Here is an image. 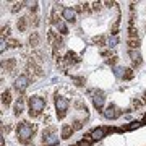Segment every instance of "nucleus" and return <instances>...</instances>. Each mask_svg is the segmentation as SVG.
I'll return each instance as SVG.
<instances>
[{"label": "nucleus", "instance_id": "1", "mask_svg": "<svg viewBox=\"0 0 146 146\" xmlns=\"http://www.w3.org/2000/svg\"><path fill=\"white\" fill-rule=\"evenodd\" d=\"M34 131H36V125H31L29 122H21V123L16 125L18 140H20V143H25V145L31 140V136L34 135Z\"/></svg>", "mask_w": 146, "mask_h": 146}, {"label": "nucleus", "instance_id": "2", "mask_svg": "<svg viewBox=\"0 0 146 146\" xmlns=\"http://www.w3.org/2000/svg\"><path fill=\"white\" fill-rule=\"evenodd\" d=\"M28 104H29V115L31 117H37V115L42 114V110L46 107V101L39 98V96H31L28 99Z\"/></svg>", "mask_w": 146, "mask_h": 146}, {"label": "nucleus", "instance_id": "3", "mask_svg": "<svg viewBox=\"0 0 146 146\" xmlns=\"http://www.w3.org/2000/svg\"><path fill=\"white\" fill-rule=\"evenodd\" d=\"M58 143V136L55 135V128L49 127L42 133V146H55Z\"/></svg>", "mask_w": 146, "mask_h": 146}, {"label": "nucleus", "instance_id": "4", "mask_svg": "<svg viewBox=\"0 0 146 146\" xmlns=\"http://www.w3.org/2000/svg\"><path fill=\"white\" fill-rule=\"evenodd\" d=\"M68 106H70V102H68L67 98H63V96H55V107H57V115L58 119H63L65 115H67V110H68Z\"/></svg>", "mask_w": 146, "mask_h": 146}, {"label": "nucleus", "instance_id": "5", "mask_svg": "<svg viewBox=\"0 0 146 146\" xmlns=\"http://www.w3.org/2000/svg\"><path fill=\"white\" fill-rule=\"evenodd\" d=\"M89 93L93 94V104H94V107L98 110H101L102 107H104V101H106V98H104V93L102 91H89Z\"/></svg>", "mask_w": 146, "mask_h": 146}, {"label": "nucleus", "instance_id": "6", "mask_svg": "<svg viewBox=\"0 0 146 146\" xmlns=\"http://www.w3.org/2000/svg\"><path fill=\"white\" fill-rule=\"evenodd\" d=\"M28 84H29V76H28V75H20V76L15 80V89L18 93H23V91L28 88Z\"/></svg>", "mask_w": 146, "mask_h": 146}, {"label": "nucleus", "instance_id": "7", "mask_svg": "<svg viewBox=\"0 0 146 146\" xmlns=\"http://www.w3.org/2000/svg\"><path fill=\"white\" fill-rule=\"evenodd\" d=\"M102 112H104V117H106V119H109V120H114V119H117V117L120 115V110L117 109L115 106H112V104L107 106Z\"/></svg>", "mask_w": 146, "mask_h": 146}, {"label": "nucleus", "instance_id": "8", "mask_svg": "<svg viewBox=\"0 0 146 146\" xmlns=\"http://www.w3.org/2000/svg\"><path fill=\"white\" fill-rule=\"evenodd\" d=\"M107 131H109V128L99 127V128H94V130L89 133V136H91V140H93V141H98V140H102V138L107 135Z\"/></svg>", "mask_w": 146, "mask_h": 146}, {"label": "nucleus", "instance_id": "9", "mask_svg": "<svg viewBox=\"0 0 146 146\" xmlns=\"http://www.w3.org/2000/svg\"><path fill=\"white\" fill-rule=\"evenodd\" d=\"M62 18L65 21H68V23H75L76 21V11L73 10V8H63Z\"/></svg>", "mask_w": 146, "mask_h": 146}, {"label": "nucleus", "instance_id": "10", "mask_svg": "<svg viewBox=\"0 0 146 146\" xmlns=\"http://www.w3.org/2000/svg\"><path fill=\"white\" fill-rule=\"evenodd\" d=\"M81 58L76 55V54L73 52H67V55L63 57V63H65V67H70V65H75V63H80Z\"/></svg>", "mask_w": 146, "mask_h": 146}, {"label": "nucleus", "instance_id": "11", "mask_svg": "<svg viewBox=\"0 0 146 146\" xmlns=\"http://www.w3.org/2000/svg\"><path fill=\"white\" fill-rule=\"evenodd\" d=\"M128 54H130L131 63H133V68H135V67H140V65H141V55H140V50H138V49H130V50H128Z\"/></svg>", "mask_w": 146, "mask_h": 146}, {"label": "nucleus", "instance_id": "12", "mask_svg": "<svg viewBox=\"0 0 146 146\" xmlns=\"http://www.w3.org/2000/svg\"><path fill=\"white\" fill-rule=\"evenodd\" d=\"M23 109H25V99H23V98H18V99L15 101V106H13L15 115H21L23 114Z\"/></svg>", "mask_w": 146, "mask_h": 146}, {"label": "nucleus", "instance_id": "13", "mask_svg": "<svg viewBox=\"0 0 146 146\" xmlns=\"http://www.w3.org/2000/svg\"><path fill=\"white\" fill-rule=\"evenodd\" d=\"M73 127L72 125H63L62 127V138L63 140H67V138H70V136L73 135Z\"/></svg>", "mask_w": 146, "mask_h": 146}, {"label": "nucleus", "instance_id": "14", "mask_svg": "<svg viewBox=\"0 0 146 146\" xmlns=\"http://www.w3.org/2000/svg\"><path fill=\"white\" fill-rule=\"evenodd\" d=\"M55 28L60 31V34H67L68 33V28H67V25H65V20H63V18H60V20L55 23Z\"/></svg>", "mask_w": 146, "mask_h": 146}, {"label": "nucleus", "instance_id": "15", "mask_svg": "<svg viewBox=\"0 0 146 146\" xmlns=\"http://www.w3.org/2000/svg\"><path fill=\"white\" fill-rule=\"evenodd\" d=\"M28 42H29V46H31V47H37V46H39V34H37V33H31Z\"/></svg>", "mask_w": 146, "mask_h": 146}, {"label": "nucleus", "instance_id": "16", "mask_svg": "<svg viewBox=\"0 0 146 146\" xmlns=\"http://www.w3.org/2000/svg\"><path fill=\"white\" fill-rule=\"evenodd\" d=\"M28 25H29V20H28L26 16H23V18L18 20V29H20V31H26Z\"/></svg>", "mask_w": 146, "mask_h": 146}, {"label": "nucleus", "instance_id": "17", "mask_svg": "<svg viewBox=\"0 0 146 146\" xmlns=\"http://www.w3.org/2000/svg\"><path fill=\"white\" fill-rule=\"evenodd\" d=\"M2 102L7 104V106L11 104V93L10 91H3V93H2Z\"/></svg>", "mask_w": 146, "mask_h": 146}, {"label": "nucleus", "instance_id": "18", "mask_svg": "<svg viewBox=\"0 0 146 146\" xmlns=\"http://www.w3.org/2000/svg\"><path fill=\"white\" fill-rule=\"evenodd\" d=\"M94 44H98V46H106V36H96L93 39Z\"/></svg>", "mask_w": 146, "mask_h": 146}, {"label": "nucleus", "instance_id": "19", "mask_svg": "<svg viewBox=\"0 0 146 146\" xmlns=\"http://www.w3.org/2000/svg\"><path fill=\"white\" fill-rule=\"evenodd\" d=\"M15 65H16V60H15V58H10V60L7 62V65H5V63H3V68L7 67V72H11V70H13V67H15Z\"/></svg>", "mask_w": 146, "mask_h": 146}, {"label": "nucleus", "instance_id": "20", "mask_svg": "<svg viewBox=\"0 0 146 146\" xmlns=\"http://www.w3.org/2000/svg\"><path fill=\"white\" fill-rule=\"evenodd\" d=\"M133 75H135V72H133L131 68H127L125 72H123V80H131Z\"/></svg>", "mask_w": 146, "mask_h": 146}, {"label": "nucleus", "instance_id": "21", "mask_svg": "<svg viewBox=\"0 0 146 146\" xmlns=\"http://www.w3.org/2000/svg\"><path fill=\"white\" fill-rule=\"evenodd\" d=\"M10 47H20L21 46V42L20 41H16V39H13V37H8V42H7Z\"/></svg>", "mask_w": 146, "mask_h": 146}, {"label": "nucleus", "instance_id": "22", "mask_svg": "<svg viewBox=\"0 0 146 146\" xmlns=\"http://www.w3.org/2000/svg\"><path fill=\"white\" fill-rule=\"evenodd\" d=\"M72 127H73V130H80V128L83 127V122H81V120H75Z\"/></svg>", "mask_w": 146, "mask_h": 146}, {"label": "nucleus", "instance_id": "23", "mask_svg": "<svg viewBox=\"0 0 146 146\" xmlns=\"http://www.w3.org/2000/svg\"><path fill=\"white\" fill-rule=\"evenodd\" d=\"M117 31H119V20H115V23L112 25V28H110V33H112V34H117Z\"/></svg>", "mask_w": 146, "mask_h": 146}, {"label": "nucleus", "instance_id": "24", "mask_svg": "<svg viewBox=\"0 0 146 146\" xmlns=\"http://www.w3.org/2000/svg\"><path fill=\"white\" fill-rule=\"evenodd\" d=\"M23 5H25L23 2H20V3H15V5H13V8H11V11H13V13H16L18 10H21V8H23Z\"/></svg>", "mask_w": 146, "mask_h": 146}, {"label": "nucleus", "instance_id": "25", "mask_svg": "<svg viewBox=\"0 0 146 146\" xmlns=\"http://www.w3.org/2000/svg\"><path fill=\"white\" fill-rule=\"evenodd\" d=\"M131 106H133V107H141V106H143V99H138V98H136V99H133Z\"/></svg>", "mask_w": 146, "mask_h": 146}, {"label": "nucleus", "instance_id": "26", "mask_svg": "<svg viewBox=\"0 0 146 146\" xmlns=\"http://www.w3.org/2000/svg\"><path fill=\"white\" fill-rule=\"evenodd\" d=\"M76 146H91V141H86L83 138L81 141H78V143H76Z\"/></svg>", "mask_w": 146, "mask_h": 146}, {"label": "nucleus", "instance_id": "27", "mask_svg": "<svg viewBox=\"0 0 146 146\" xmlns=\"http://www.w3.org/2000/svg\"><path fill=\"white\" fill-rule=\"evenodd\" d=\"M115 44H117V37L115 36L109 37V47H115Z\"/></svg>", "mask_w": 146, "mask_h": 146}, {"label": "nucleus", "instance_id": "28", "mask_svg": "<svg viewBox=\"0 0 146 146\" xmlns=\"http://www.w3.org/2000/svg\"><path fill=\"white\" fill-rule=\"evenodd\" d=\"M75 106H76L78 109H81V110H86V106L83 104V101H76V102H75Z\"/></svg>", "mask_w": 146, "mask_h": 146}, {"label": "nucleus", "instance_id": "29", "mask_svg": "<svg viewBox=\"0 0 146 146\" xmlns=\"http://www.w3.org/2000/svg\"><path fill=\"white\" fill-rule=\"evenodd\" d=\"M73 81L76 83V86H84V80L83 78H73Z\"/></svg>", "mask_w": 146, "mask_h": 146}, {"label": "nucleus", "instance_id": "30", "mask_svg": "<svg viewBox=\"0 0 146 146\" xmlns=\"http://www.w3.org/2000/svg\"><path fill=\"white\" fill-rule=\"evenodd\" d=\"M5 34H7V36L10 34V28H8V26H7V28H2V37H3V39H5Z\"/></svg>", "mask_w": 146, "mask_h": 146}, {"label": "nucleus", "instance_id": "31", "mask_svg": "<svg viewBox=\"0 0 146 146\" xmlns=\"http://www.w3.org/2000/svg\"><path fill=\"white\" fill-rule=\"evenodd\" d=\"M93 10L94 11H99L101 10V3H99V2H94V3H93Z\"/></svg>", "mask_w": 146, "mask_h": 146}, {"label": "nucleus", "instance_id": "32", "mask_svg": "<svg viewBox=\"0 0 146 146\" xmlns=\"http://www.w3.org/2000/svg\"><path fill=\"white\" fill-rule=\"evenodd\" d=\"M115 62H117V57H110V58H107V63H109V65H115Z\"/></svg>", "mask_w": 146, "mask_h": 146}, {"label": "nucleus", "instance_id": "33", "mask_svg": "<svg viewBox=\"0 0 146 146\" xmlns=\"http://www.w3.org/2000/svg\"><path fill=\"white\" fill-rule=\"evenodd\" d=\"M101 55H104V57H109L110 58V52H109V50H106V49H102V50H101Z\"/></svg>", "mask_w": 146, "mask_h": 146}, {"label": "nucleus", "instance_id": "34", "mask_svg": "<svg viewBox=\"0 0 146 146\" xmlns=\"http://www.w3.org/2000/svg\"><path fill=\"white\" fill-rule=\"evenodd\" d=\"M29 10H31V13H34V11L37 10V3H36V2H34V3H33V5L29 7Z\"/></svg>", "mask_w": 146, "mask_h": 146}, {"label": "nucleus", "instance_id": "35", "mask_svg": "<svg viewBox=\"0 0 146 146\" xmlns=\"http://www.w3.org/2000/svg\"><path fill=\"white\" fill-rule=\"evenodd\" d=\"M31 23H33V25H34V26H37V25H39V20H37L36 16H34V18H33V20H31Z\"/></svg>", "mask_w": 146, "mask_h": 146}, {"label": "nucleus", "instance_id": "36", "mask_svg": "<svg viewBox=\"0 0 146 146\" xmlns=\"http://www.w3.org/2000/svg\"><path fill=\"white\" fill-rule=\"evenodd\" d=\"M0 146H5V141H3V136H2V140H0Z\"/></svg>", "mask_w": 146, "mask_h": 146}, {"label": "nucleus", "instance_id": "37", "mask_svg": "<svg viewBox=\"0 0 146 146\" xmlns=\"http://www.w3.org/2000/svg\"><path fill=\"white\" fill-rule=\"evenodd\" d=\"M143 104H146V93H145V96H143Z\"/></svg>", "mask_w": 146, "mask_h": 146}, {"label": "nucleus", "instance_id": "38", "mask_svg": "<svg viewBox=\"0 0 146 146\" xmlns=\"http://www.w3.org/2000/svg\"><path fill=\"white\" fill-rule=\"evenodd\" d=\"M145 122H146V115H145Z\"/></svg>", "mask_w": 146, "mask_h": 146}]
</instances>
